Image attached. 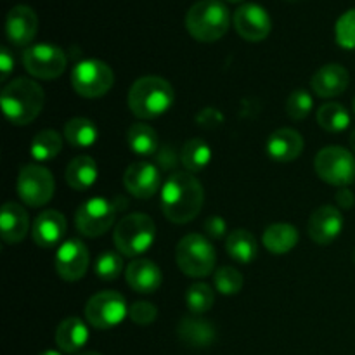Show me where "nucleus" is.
Masks as SVG:
<instances>
[{
    "label": "nucleus",
    "instance_id": "28",
    "mask_svg": "<svg viewBox=\"0 0 355 355\" xmlns=\"http://www.w3.org/2000/svg\"><path fill=\"white\" fill-rule=\"evenodd\" d=\"M211 162V148L203 139H189L180 149V163L186 172L196 173L207 168Z\"/></svg>",
    "mask_w": 355,
    "mask_h": 355
},
{
    "label": "nucleus",
    "instance_id": "12",
    "mask_svg": "<svg viewBox=\"0 0 355 355\" xmlns=\"http://www.w3.org/2000/svg\"><path fill=\"white\" fill-rule=\"evenodd\" d=\"M23 66L35 78L54 80L66 71L68 58L58 45L37 44L23 52Z\"/></svg>",
    "mask_w": 355,
    "mask_h": 355
},
{
    "label": "nucleus",
    "instance_id": "39",
    "mask_svg": "<svg viewBox=\"0 0 355 355\" xmlns=\"http://www.w3.org/2000/svg\"><path fill=\"white\" fill-rule=\"evenodd\" d=\"M203 229L210 239H222L227 234V224H225L224 218L217 217V215L207 218V222L203 224Z\"/></svg>",
    "mask_w": 355,
    "mask_h": 355
},
{
    "label": "nucleus",
    "instance_id": "30",
    "mask_svg": "<svg viewBox=\"0 0 355 355\" xmlns=\"http://www.w3.org/2000/svg\"><path fill=\"white\" fill-rule=\"evenodd\" d=\"M64 139L75 148H90L99 139V130L92 120L76 116L66 121Z\"/></svg>",
    "mask_w": 355,
    "mask_h": 355
},
{
    "label": "nucleus",
    "instance_id": "24",
    "mask_svg": "<svg viewBox=\"0 0 355 355\" xmlns=\"http://www.w3.org/2000/svg\"><path fill=\"white\" fill-rule=\"evenodd\" d=\"M54 340L61 352L75 354L80 349H83V345L89 342V328H87L82 319L71 315V318H66L58 326Z\"/></svg>",
    "mask_w": 355,
    "mask_h": 355
},
{
    "label": "nucleus",
    "instance_id": "49",
    "mask_svg": "<svg viewBox=\"0 0 355 355\" xmlns=\"http://www.w3.org/2000/svg\"><path fill=\"white\" fill-rule=\"evenodd\" d=\"M352 259H354V262H355V250H354V255H352Z\"/></svg>",
    "mask_w": 355,
    "mask_h": 355
},
{
    "label": "nucleus",
    "instance_id": "8",
    "mask_svg": "<svg viewBox=\"0 0 355 355\" xmlns=\"http://www.w3.org/2000/svg\"><path fill=\"white\" fill-rule=\"evenodd\" d=\"M319 179L335 187H347L355 180V156L342 146H328L314 158Z\"/></svg>",
    "mask_w": 355,
    "mask_h": 355
},
{
    "label": "nucleus",
    "instance_id": "41",
    "mask_svg": "<svg viewBox=\"0 0 355 355\" xmlns=\"http://www.w3.org/2000/svg\"><path fill=\"white\" fill-rule=\"evenodd\" d=\"M196 120H198V123L201 125V127L214 128V127H218V125L222 123V120H224V118H222V114L218 113L215 107H205V110L201 111L200 114H198Z\"/></svg>",
    "mask_w": 355,
    "mask_h": 355
},
{
    "label": "nucleus",
    "instance_id": "17",
    "mask_svg": "<svg viewBox=\"0 0 355 355\" xmlns=\"http://www.w3.org/2000/svg\"><path fill=\"white\" fill-rule=\"evenodd\" d=\"M38 31V17L28 6H14L6 19V33L12 45L24 47L33 42Z\"/></svg>",
    "mask_w": 355,
    "mask_h": 355
},
{
    "label": "nucleus",
    "instance_id": "29",
    "mask_svg": "<svg viewBox=\"0 0 355 355\" xmlns=\"http://www.w3.org/2000/svg\"><path fill=\"white\" fill-rule=\"evenodd\" d=\"M127 144L139 156H153L158 151V134L148 123H134L127 130Z\"/></svg>",
    "mask_w": 355,
    "mask_h": 355
},
{
    "label": "nucleus",
    "instance_id": "21",
    "mask_svg": "<svg viewBox=\"0 0 355 355\" xmlns=\"http://www.w3.org/2000/svg\"><path fill=\"white\" fill-rule=\"evenodd\" d=\"M350 82V75L342 64H324L314 73L311 80L312 90L322 99L342 96Z\"/></svg>",
    "mask_w": 355,
    "mask_h": 355
},
{
    "label": "nucleus",
    "instance_id": "44",
    "mask_svg": "<svg viewBox=\"0 0 355 355\" xmlns=\"http://www.w3.org/2000/svg\"><path fill=\"white\" fill-rule=\"evenodd\" d=\"M350 148H352V151H355V128L352 130V134H350Z\"/></svg>",
    "mask_w": 355,
    "mask_h": 355
},
{
    "label": "nucleus",
    "instance_id": "47",
    "mask_svg": "<svg viewBox=\"0 0 355 355\" xmlns=\"http://www.w3.org/2000/svg\"><path fill=\"white\" fill-rule=\"evenodd\" d=\"M227 2H231V3H239V2H245V0H227Z\"/></svg>",
    "mask_w": 355,
    "mask_h": 355
},
{
    "label": "nucleus",
    "instance_id": "36",
    "mask_svg": "<svg viewBox=\"0 0 355 355\" xmlns=\"http://www.w3.org/2000/svg\"><path fill=\"white\" fill-rule=\"evenodd\" d=\"M336 44L342 49L352 51L355 49V9L347 10L338 17L335 26Z\"/></svg>",
    "mask_w": 355,
    "mask_h": 355
},
{
    "label": "nucleus",
    "instance_id": "40",
    "mask_svg": "<svg viewBox=\"0 0 355 355\" xmlns=\"http://www.w3.org/2000/svg\"><path fill=\"white\" fill-rule=\"evenodd\" d=\"M156 162L162 166L163 170H172L173 166H177V163L180 162V155H177L170 146L159 149V153L156 155Z\"/></svg>",
    "mask_w": 355,
    "mask_h": 355
},
{
    "label": "nucleus",
    "instance_id": "46",
    "mask_svg": "<svg viewBox=\"0 0 355 355\" xmlns=\"http://www.w3.org/2000/svg\"><path fill=\"white\" fill-rule=\"evenodd\" d=\"M78 355H101V354H97V352H82V354H78Z\"/></svg>",
    "mask_w": 355,
    "mask_h": 355
},
{
    "label": "nucleus",
    "instance_id": "18",
    "mask_svg": "<svg viewBox=\"0 0 355 355\" xmlns=\"http://www.w3.org/2000/svg\"><path fill=\"white\" fill-rule=\"evenodd\" d=\"M304 137L295 128H277L269 135L266 142V151L269 158L276 163H290L297 159L304 151Z\"/></svg>",
    "mask_w": 355,
    "mask_h": 355
},
{
    "label": "nucleus",
    "instance_id": "45",
    "mask_svg": "<svg viewBox=\"0 0 355 355\" xmlns=\"http://www.w3.org/2000/svg\"><path fill=\"white\" fill-rule=\"evenodd\" d=\"M38 355H62L61 352H55V350H45V352L38 354Z\"/></svg>",
    "mask_w": 355,
    "mask_h": 355
},
{
    "label": "nucleus",
    "instance_id": "11",
    "mask_svg": "<svg viewBox=\"0 0 355 355\" xmlns=\"http://www.w3.org/2000/svg\"><path fill=\"white\" fill-rule=\"evenodd\" d=\"M128 315L127 300L118 291H101L85 305V319L97 329H111Z\"/></svg>",
    "mask_w": 355,
    "mask_h": 355
},
{
    "label": "nucleus",
    "instance_id": "7",
    "mask_svg": "<svg viewBox=\"0 0 355 355\" xmlns=\"http://www.w3.org/2000/svg\"><path fill=\"white\" fill-rule=\"evenodd\" d=\"M114 83V73L101 59H83L71 69V85L78 96L97 99L106 96Z\"/></svg>",
    "mask_w": 355,
    "mask_h": 355
},
{
    "label": "nucleus",
    "instance_id": "19",
    "mask_svg": "<svg viewBox=\"0 0 355 355\" xmlns=\"http://www.w3.org/2000/svg\"><path fill=\"white\" fill-rule=\"evenodd\" d=\"M66 234V217L58 210H44L35 218L31 238L40 248H54Z\"/></svg>",
    "mask_w": 355,
    "mask_h": 355
},
{
    "label": "nucleus",
    "instance_id": "2",
    "mask_svg": "<svg viewBox=\"0 0 355 355\" xmlns=\"http://www.w3.org/2000/svg\"><path fill=\"white\" fill-rule=\"evenodd\" d=\"M175 92L162 76H142L128 90V107L141 120H153L172 107Z\"/></svg>",
    "mask_w": 355,
    "mask_h": 355
},
{
    "label": "nucleus",
    "instance_id": "15",
    "mask_svg": "<svg viewBox=\"0 0 355 355\" xmlns=\"http://www.w3.org/2000/svg\"><path fill=\"white\" fill-rule=\"evenodd\" d=\"M123 186L134 198L149 200L162 191V173L153 163L135 162L125 170Z\"/></svg>",
    "mask_w": 355,
    "mask_h": 355
},
{
    "label": "nucleus",
    "instance_id": "1",
    "mask_svg": "<svg viewBox=\"0 0 355 355\" xmlns=\"http://www.w3.org/2000/svg\"><path fill=\"white\" fill-rule=\"evenodd\" d=\"M205 191L200 180L189 172H175L159 191L162 211L172 224H189L203 208Z\"/></svg>",
    "mask_w": 355,
    "mask_h": 355
},
{
    "label": "nucleus",
    "instance_id": "10",
    "mask_svg": "<svg viewBox=\"0 0 355 355\" xmlns=\"http://www.w3.org/2000/svg\"><path fill=\"white\" fill-rule=\"evenodd\" d=\"M118 207L106 198H90L83 201L75 215V225L85 238H99L114 224Z\"/></svg>",
    "mask_w": 355,
    "mask_h": 355
},
{
    "label": "nucleus",
    "instance_id": "23",
    "mask_svg": "<svg viewBox=\"0 0 355 355\" xmlns=\"http://www.w3.org/2000/svg\"><path fill=\"white\" fill-rule=\"evenodd\" d=\"M179 338L186 345L194 347V349H207L215 342V326L207 319H201L200 315H187L177 326Z\"/></svg>",
    "mask_w": 355,
    "mask_h": 355
},
{
    "label": "nucleus",
    "instance_id": "3",
    "mask_svg": "<svg viewBox=\"0 0 355 355\" xmlns=\"http://www.w3.org/2000/svg\"><path fill=\"white\" fill-rule=\"evenodd\" d=\"M44 89L30 78H17L7 83L0 96L3 114L14 125L31 123L44 107Z\"/></svg>",
    "mask_w": 355,
    "mask_h": 355
},
{
    "label": "nucleus",
    "instance_id": "42",
    "mask_svg": "<svg viewBox=\"0 0 355 355\" xmlns=\"http://www.w3.org/2000/svg\"><path fill=\"white\" fill-rule=\"evenodd\" d=\"M14 69V58L10 54V51L7 47L0 49V78L2 82H6L9 78V75Z\"/></svg>",
    "mask_w": 355,
    "mask_h": 355
},
{
    "label": "nucleus",
    "instance_id": "31",
    "mask_svg": "<svg viewBox=\"0 0 355 355\" xmlns=\"http://www.w3.org/2000/svg\"><path fill=\"white\" fill-rule=\"evenodd\" d=\"M315 120L322 130L343 132L350 125V113L340 103H326L318 110Z\"/></svg>",
    "mask_w": 355,
    "mask_h": 355
},
{
    "label": "nucleus",
    "instance_id": "25",
    "mask_svg": "<svg viewBox=\"0 0 355 355\" xmlns=\"http://www.w3.org/2000/svg\"><path fill=\"white\" fill-rule=\"evenodd\" d=\"M97 175H99V168H97L96 159L87 155L73 158L64 172L66 184L75 191L90 189L96 184Z\"/></svg>",
    "mask_w": 355,
    "mask_h": 355
},
{
    "label": "nucleus",
    "instance_id": "16",
    "mask_svg": "<svg viewBox=\"0 0 355 355\" xmlns=\"http://www.w3.org/2000/svg\"><path fill=\"white\" fill-rule=\"evenodd\" d=\"M343 231V215L342 211L331 205L319 207L314 214L311 215L307 224L309 238L318 245H331L338 239Z\"/></svg>",
    "mask_w": 355,
    "mask_h": 355
},
{
    "label": "nucleus",
    "instance_id": "27",
    "mask_svg": "<svg viewBox=\"0 0 355 355\" xmlns=\"http://www.w3.org/2000/svg\"><path fill=\"white\" fill-rule=\"evenodd\" d=\"M225 250H227L229 257L236 260L238 263H252L259 255V243H257L255 236L246 229H236L231 234H227L225 239Z\"/></svg>",
    "mask_w": 355,
    "mask_h": 355
},
{
    "label": "nucleus",
    "instance_id": "5",
    "mask_svg": "<svg viewBox=\"0 0 355 355\" xmlns=\"http://www.w3.org/2000/svg\"><path fill=\"white\" fill-rule=\"evenodd\" d=\"M156 238V225L146 214H130L114 227L113 241L118 252L125 257L142 255L151 248Z\"/></svg>",
    "mask_w": 355,
    "mask_h": 355
},
{
    "label": "nucleus",
    "instance_id": "9",
    "mask_svg": "<svg viewBox=\"0 0 355 355\" xmlns=\"http://www.w3.org/2000/svg\"><path fill=\"white\" fill-rule=\"evenodd\" d=\"M16 191L21 201L28 207H44L54 196V177L42 165H24L17 173Z\"/></svg>",
    "mask_w": 355,
    "mask_h": 355
},
{
    "label": "nucleus",
    "instance_id": "34",
    "mask_svg": "<svg viewBox=\"0 0 355 355\" xmlns=\"http://www.w3.org/2000/svg\"><path fill=\"white\" fill-rule=\"evenodd\" d=\"M94 272L103 281H114L123 272V259L121 253L116 252H103L97 257L94 263Z\"/></svg>",
    "mask_w": 355,
    "mask_h": 355
},
{
    "label": "nucleus",
    "instance_id": "22",
    "mask_svg": "<svg viewBox=\"0 0 355 355\" xmlns=\"http://www.w3.org/2000/svg\"><path fill=\"white\" fill-rule=\"evenodd\" d=\"M30 231V217L24 207L21 205L6 203L2 207V215H0V236L2 241L7 245H16L23 241Z\"/></svg>",
    "mask_w": 355,
    "mask_h": 355
},
{
    "label": "nucleus",
    "instance_id": "48",
    "mask_svg": "<svg viewBox=\"0 0 355 355\" xmlns=\"http://www.w3.org/2000/svg\"><path fill=\"white\" fill-rule=\"evenodd\" d=\"M352 107H354V114H355V99H354V104H352Z\"/></svg>",
    "mask_w": 355,
    "mask_h": 355
},
{
    "label": "nucleus",
    "instance_id": "26",
    "mask_svg": "<svg viewBox=\"0 0 355 355\" xmlns=\"http://www.w3.org/2000/svg\"><path fill=\"white\" fill-rule=\"evenodd\" d=\"M298 238L300 236H298L295 225L286 224V222H276L263 231L262 239L267 252L274 253V255H284L298 245Z\"/></svg>",
    "mask_w": 355,
    "mask_h": 355
},
{
    "label": "nucleus",
    "instance_id": "13",
    "mask_svg": "<svg viewBox=\"0 0 355 355\" xmlns=\"http://www.w3.org/2000/svg\"><path fill=\"white\" fill-rule=\"evenodd\" d=\"M89 250L85 243L78 238L66 239L62 245H59L54 257L55 272L62 281H68V283L82 279L89 269Z\"/></svg>",
    "mask_w": 355,
    "mask_h": 355
},
{
    "label": "nucleus",
    "instance_id": "33",
    "mask_svg": "<svg viewBox=\"0 0 355 355\" xmlns=\"http://www.w3.org/2000/svg\"><path fill=\"white\" fill-rule=\"evenodd\" d=\"M186 304L191 314L201 315L210 311L215 304V293L208 284L194 283L186 293Z\"/></svg>",
    "mask_w": 355,
    "mask_h": 355
},
{
    "label": "nucleus",
    "instance_id": "20",
    "mask_svg": "<svg viewBox=\"0 0 355 355\" xmlns=\"http://www.w3.org/2000/svg\"><path fill=\"white\" fill-rule=\"evenodd\" d=\"M125 279L128 286L142 295H151L162 286V270L153 260L137 259L130 262L125 269Z\"/></svg>",
    "mask_w": 355,
    "mask_h": 355
},
{
    "label": "nucleus",
    "instance_id": "38",
    "mask_svg": "<svg viewBox=\"0 0 355 355\" xmlns=\"http://www.w3.org/2000/svg\"><path fill=\"white\" fill-rule=\"evenodd\" d=\"M128 318L132 319L134 324L139 326H149L156 321L158 318V309L149 302H134L128 307Z\"/></svg>",
    "mask_w": 355,
    "mask_h": 355
},
{
    "label": "nucleus",
    "instance_id": "4",
    "mask_svg": "<svg viewBox=\"0 0 355 355\" xmlns=\"http://www.w3.org/2000/svg\"><path fill=\"white\" fill-rule=\"evenodd\" d=\"M231 14L220 0H198L186 14V28L198 42H217L227 33Z\"/></svg>",
    "mask_w": 355,
    "mask_h": 355
},
{
    "label": "nucleus",
    "instance_id": "35",
    "mask_svg": "<svg viewBox=\"0 0 355 355\" xmlns=\"http://www.w3.org/2000/svg\"><path fill=\"white\" fill-rule=\"evenodd\" d=\"M243 274L239 272L234 267H220V269L215 270L214 276V284L215 290L218 293L225 295V297H231V295H238L243 290Z\"/></svg>",
    "mask_w": 355,
    "mask_h": 355
},
{
    "label": "nucleus",
    "instance_id": "43",
    "mask_svg": "<svg viewBox=\"0 0 355 355\" xmlns=\"http://www.w3.org/2000/svg\"><path fill=\"white\" fill-rule=\"evenodd\" d=\"M335 201H336V205H338L340 208H345V210H350V208H352L354 203H355V196H354L352 191H349V189H345V187H342V189H340L338 193H336Z\"/></svg>",
    "mask_w": 355,
    "mask_h": 355
},
{
    "label": "nucleus",
    "instance_id": "32",
    "mask_svg": "<svg viewBox=\"0 0 355 355\" xmlns=\"http://www.w3.org/2000/svg\"><path fill=\"white\" fill-rule=\"evenodd\" d=\"M62 137L55 130H42L33 137L30 144V151L37 162H51L61 153Z\"/></svg>",
    "mask_w": 355,
    "mask_h": 355
},
{
    "label": "nucleus",
    "instance_id": "14",
    "mask_svg": "<svg viewBox=\"0 0 355 355\" xmlns=\"http://www.w3.org/2000/svg\"><path fill=\"white\" fill-rule=\"evenodd\" d=\"M236 31L248 42H262L269 37L272 30V21L269 12L259 3H243L236 9L232 17Z\"/></svg>",
    "mask_w": 355,
    "mask_h": 355
},
{
    "label": "nucleus",
    "instance_id": "6",
    "mask_svg": "<svg viewBox=\"0 0 355 355\" xmlns=\"http://www.w3.org/2000/svg\"><path fill=\"white\" fill-rule=\"evenodd\" d=\"M175 262L186 276L201 279L214 272L217 253L207 236L191 232L177 243Z\"/></svg>",
    "mask_w": 355,
    "mask_h": 355
},
{
    "label": "nucleus",
    "instance_id": "37",
    "mask_svg": "<svg viewBox=\"0 0 355 355\" xmlns=\"http://www.w3.org/2000/svg\"><path fill=\"white\" fill-rule=\"evenodd\" d=\"M312 110H314V99H312V96L307 90H295L293 94H290V97L286 101L288 116L300 121L304 118H307Z\"/></svg>",
    "mask_w": 355,
    "mask_h": 355
}]
</instances>
